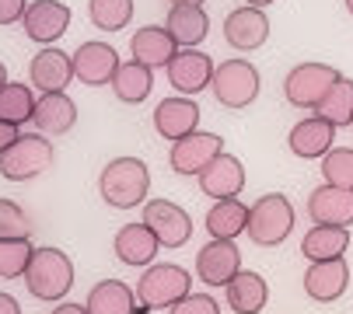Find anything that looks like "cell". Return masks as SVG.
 <instances>
[{"label":"cell","instance_id":"cell-1","mask_svg":"<svg viewBox=\"0 0 353 314\" xmlns=\"http://www.w3.org/2000/svg\"><path fill=\"white\" fill-rule=\"evenodd\" d=\"M21 280H25V290L35 300L60 304L70 293V286H74V262L60 248H35Z\"/></svg>","mask_w":353,"mask_h":314},{"label":"cell","instance_id":"cell-2","mask_svg":"<svg viewBox=\"0 0 353 314\" xmlns=\"http://www.w3.org/2000/svg\"><path fill=\"white\" fill-rule=\"evenodd\" d=\"M98 192L112 209L143 206L150 196V171L140 157H112L98 175Z\"/></svg>","mask_w":353,"mask_h":314},{"label":"cell","instance_id":"cell-3","mask_svg":"<svg viewBox=\"0 0 353 314\" xmlns=\"http://www.w3.org/2000/svg\"><path fill=\"white\" fill-rule=\"evenodd\" d=\"M185 293H192V276H189V269L175 266V262H150L143 269V276L137 280L140 314L158 311V307H172Z\"/></svg>","mask_w":353,"mask_h":314},{"label":"cell","instance_id":"cell-4","mask_svg":"<svg viewBox=\"0 0 353 314\" xmlns=\"http://www.w3.org/2000/svg\"><path fill=\"white\" fill-rule=\"evenodd\" d=\"M294 231V206L280 192H266L248 206V227L245 234L259 248H276L290 238Z\"/></svg>","mask_w":353,"mask_h":314},{"label":"cell","instance_id":"cell-5","mask_svg":"<svg viewBox=\"0 0 353 314\" xmlns=\"http://www.w3.org/2000/svg\"><path fill=\"white\" fill-rule=\"evenodd\" d=\"M210 87H214V98L224 105V109L241 112V109H248V105L259 98L263 81H259L256 63H248L241 56H231V60H224V63L214 67Z\"/></svg>","mask_w":353,"mask_h":314},{"label":"cell","instance_id":"cell-6","mask_svg":"<svg viewBox=\"0 0 353 314\" xmlns=\"http://www.w3.org/2000/svg\"><path fill=\"white\" fill-rule=\"evenodd\" d=\"M53 165V140L42 133H21L0 154V175L8 182H32Z\"/></svg>","mask_w":353,"mask_h":314},{"label":"cell","instance_id":"cell-7","mask_svg":"<svg viewBox=\"0 0 353 314\" xmlns=\"http://www.w3.org/2000/svg\"><path fill=\"white\" fill-rule=\"evenodd\" d=\"M343 74L329 63H297L287 77H283V98L294 109H319V101L332 91V84Z\"/></svg>","mask_w":353,"mask_h":314},{"label":"cell","instance_id":"cell-8","mask_svg":"<svg viewBox=\"0 0 353 314\" xmlns=\"http://www.w3.org/2000/svg\"><path fill=\"white\" fill-rule=\"evenodd\" d=\"M143 224L158 234L161 248H182L192 238V217L172 199H147L143 202Z\"/></svg>","mask_w":353,"mask_h":314},{"label":"cell","instance_id":"cell-9","mask_svg":"<svg viewBox=\"0 0 353 314\" xmlns=\"http://www.w3.org/2000/svg\"><path fill=\"white\" fill-rule=\"evenodd\" d=\"M241 269V248L234 241H221L210 238V244H203L196 251V280L207 286H228Z\"/></svg>","mask_w":353,"mask_h":314},{"label":"cell","instance_id":"cell-10","mask_svg":"<svg viewBox=\"0 0 353 314\" xmlns=\"http://www.w3.org/2000/svg\"><path fill=\"white\" fill-rule=\"evenodd\" d=\"M21 28L32 42L39 45H53L67 35L70 28V8L63 0H32L25 8V18H21Z\"/></svg>","mask_w":353,"mask_h":314},{"label":"cell","instance_id":"cell-11","mask_svg":"<svg viewBox=\"0 0 353 314\" xmlns=\"http://www.w3.org/2000/svg\"><path fill=\"white\" fill-rule=\"evenodd\" d=\"M217 154H224V140L217 133H189L182 140L172 143V154H168V165L175 175H199Z\"/></svg>","mask_w":353,"mask_h":314},{"label":"cell","instance_id":"cell-12","mask_svg":"<svg viewBox=\"0 0 353 314\" xmlns=\"http://www.w3.org/2000/svg\"><path fill=\"white\" fill-rule=\"evenodd\" d=\"M168 74V84L179 91V94H199L203 87H210V77H214V60L207 56V52H199V49H185L179 45V52L168 60L165 67Z\"/></svg>","mask_w":353,"mask_h":314},{"label":"cell","instance_id":"cell-13","mask_svg":"<svg viewBox=\"0 0 353 314\" xmlns=\"http://www.w3.org/2000/svg\"><path fill=\"white\" fill-rule=\"evenodd\" d=\"M70 60H74V77L88 87L112 84V77L123 63L119 52L109 42H84V45H77V52H70Z\"/></svg>","mask_w":353,"mask_h":314},{"label":"cell","instance_id":"cell-14","mask_svg":"<svg viewBox=\"0 0 353 314\" xmlns=\"http://www.w3.org/2000/svg\"><path fill=\"white\" fill-rule=\"evenodd\" d=\"M270 39V18L259 8H238L224 18V42L238 52H256Z\"/></svg>","mask_w":353,"mask_h":314},{"label":"cell","instance_id":"cell-15","mask_svg":"<svg viewBox=\"0 0 353 314\" xmlns=\"http://www.w3.org/2000/svg\"><path fill=\"white\" fill-rule=\"evenodd\" d=\"M32 123H35V133L42 136H67L77 123V105L67 91H46L35 98V112H32Z\"/></svg>","mask_w":353,"mask_h":314},{"label":"cell","instance_id":"cell-16","mask_svg":"<svg viewBox=\"0 0 353 314\" xmlns=\"http://www.w3.org/2000/svg\"><path fill=\"white\" fill-rule=\"evenodd\" d=\"M196 178H199L203 196H210L214 202L217 199H238L241 189H245V165L238 161L234 154H217Z\"/></svg>","mask_w":353,"mask_h":314},{"label":"cell","instance_id":"cell-17","mask_svg":"<svg viewBox=\"0 0 353 314\" xmlns=\"http://www.w3.org/2000/svg\"><path fill=\"white\" fill-rule=\"evenodd\" d=\"M199 126V105L189 98V94H172V98H161L158 109H154V129L158 136L165 140H182L189 133H196Z\"/></svg>","mask_w":353,"mask_h":314},{"label":"cell","instance_id":"cell-18","mask_svg":"<svg viewBox=\"0 0 353 314\" xmlns=\"http://www.w3.org/2000/svg\"><path fill=\"white\" fill-rule=\"evenodd\" d=\"M305 293L319 304H332L346 293L350 286V266L346 258H325V262H312L305 269Z\"/></svg>","mask_w":353,"mask_h":314},{"label":"cell","instance_id":"cell-19","mask_svg":"<svg viewBox=\"0 0 353 314\" xmlns=\"http://www.w3.org/2000/svg\"><path fill=\"white\" fill-rule=\"evenodd\" d=\"M28 81L46 94V91H63L74 81V60L70 52L57 49V45H42L32 63H28Z\"/></svg>","mask_w":353,"mask_h":314},{"label":"cell","instance_id":"cell-20","mask_svg":"<svg viewBox=\"0 0 353 314\" xmlns=\"http://www.w3.org/2000/svg\"><path fill=\"white\" fill-rule=\"evenodd\" d=\"M336 143V126L325 123L322 116H308L301 119L290 133H287V147L290 154H297L301 161H322Z\"/></svg>","mask_w":353,"mask_h":314},{"label":"cell","instance_id":"cell-21","mask_svg":"<svg viewBox=\"0 0 353 314\" xmlns=\"http://www.w3.org/2000/svg\"><path fill=\"white\" fill-rule=\"evenodd\" d=\"M158 248H161L158 234L150 231L143 220H140V224H126V227H119L116 238H112V251H116V258L123 262V266H137V269H147L150 262L158 258Z\"/></svg>","mask_w":353,"mask_h":314},{"label":"cell","instance_id":"cell-22","mask_svg":"<svg viewBox=\"0 0 353 314\" xmlns=\"http://www.w3.org/2000/svg\"><path fill=\"white\" fill-rule=\"evenodd\" d=\"M308 217H312V224L350 227L353 224V189H339V185L322 182L308 196Z\"/></svg>","mask_w":353,"mask_h":314},{"label":"cell","instance_id":"cell-23","mask_svg":"<svg viewBox=\"0 0 353 314\" xmlns=\"http://www.w3.org/2000/svg\"><path fill=\"white\" fill-rule=\"evenodd\" d=\"M179 52V42L168 35V28L161 25H147V28H137L133 39H130V60L150 67V70H165L168 60Z\"/></svg>","mask_w":353,"mask_h":314},{"label":"cell","instance_id":"cell-24","mask_svg":"<svg viewBox=\"0 0 353 314\" xmlns=\"http://www.w3.org/2000/svg\"><path fill=\"white\" fill-rule=\"evenodd\" d=\"M165 28H168V35L179 45L196 49L199 42L210 35V18H207L203 4H172V11L165 18Z\"/></svg>","mask_w":353,"mask_h":314},{"label":"cell","instance_id":"cell-25","mask_svg":"<svg viewBox=\"0 0 353 314\" xmlns=\"http://www.w3.org/2000/svg\"><path fill=\"white\" fill-rule=\"evenodd\" d=\"M84 307H88V314H140L137 290H130L123 280L94 283L88 300H84Z\"/></svg>","mask_w":353,"mask_h":314},{"label":"cell","instance_id":"cell-26","mask_svg":"<svg viewBox=\"0 0 353 314\" xmlns=\"http://www.w3.org/2000/svg\"><path fill=\"white\" fill-rule=\"evenodd\" d=\"M224 290H228V307L234 314H259L270 300V283L252 269H238V276Z\"/></svg>","mask_w":353,"mask_h":314},{"label":"cell","instance_id":"cell-27","mask_svg":"<svg viewBox=\"0 0 353 314\" xmlns=\"http://www.w3.org/2000/svg\"><path fill=\"white\" fill-rule=\"evenodd\" d=\"M346 248H350V227H336V224H315L305 238H301V255L308 262L343 258Z\"/></svg>","mask_w":353,"mask_h":314},{"label":"cell","instance_id":"cell-28","mask_svg":"<svg viewBox=\"0 0 353 314\" xmlns=\"http://www.w3.org/2000/svg\"><path fill=\"white\" fill-rule=\"evenodd\" d=\"M150 87H154V70L137 63V60H126L119 63L116 77H112V94L123 101V105H140L150 98Z\"/></svg>","mask_w":353,"mask_h":314},{"label":"cell","instance_id":"cell-29","mask_svg":"<svg viewBox=\"0 0 353 314\" xmlns=\"http://www.w3.org/2000/svg\"><path fill=\"white\" fill-rule=\"evenodd\" d=\"M248 227V206L238 202V199H217L207 213V231L210 238H221V241H234L241 231Z\"/></svg>","mask_w":353,"mask_h":314},{"label":"cell","instance_id":"cell-30","mask_svg":"<svg viewBox=\"0 0 353 314\" xmlns=\"http://www.w3.org/2000/svg\"><path fill=\"white\" fill-rule=\"evenodd\" d=\"M32 112H35V94L28 84H18V81H8L0 87V119L11 123V126H25L32 123Z\"/></svg>","mask_w":353,"mask_h":314},{"label":"cell","instance_id":"cell-31","mask_svg":"<svg viewBox=\"0 0 353 314\" xmlns=\"http://www.w3.org/2000/svg\"><path fill=\"white\" fill-rule=\"evenodd\" d=\"M315 116H322L325 123H332L336 129L339 126H353V81L350 77H339L332 84V91L319 101Z\"/></svg>","mask_w":353,"mask_h":314},{"label":"cell","instance_id":"cell-32","mask_svg":"<svg viewBox=\"0 0 353 314\" xmlns=\"http://www.w3.org/2000/svg\"><path fill=\"white\" fill-rule=\"evenodd\" d=\"M88 18L102 32H123L133 18V0H88Z\"/></svg>","mask_w":353,"mask_h":314},{"label":"cell","instance_id":"cell-33","mask_svg":"<svg viewBox=\"0 0 353 314\" xmlns=\"http://www.w3.org/2000/svg\"><path fill=\"white\" fill-rule=\"evenodd\" d=\"M32 241L28 238H0V280H18L28 269L32 258Z\"/></svg>","mask_w":353,"mask_h":314},{"label":"cell","instance_id":"cell-34","mask_svg":"<svg viewBox=\"0 0 353 314\" xmlns=\"http://www.w3.org/2000/svg\"><path fill=\"white\" fill-rule=\"evenodd\" d=\"M322 178L339 189H353V147H332L322 157Z\"/></svg>","mask_w":353,"mask_h":314},{"label":"cell","instance_id":"cell-35","mask_svg":"<svg viewBox=\"0 0 353 314\" xmlns=\"http://www.w3.org/2000/svg\"><path fill=\"white\" fill-rule=\"evenodd\" d=\"M0 238H32V220L14 199H0Z\"/></svg>","mask_w":353,"mask_h":314},{"label":"cell","instance_id":"cell-36","mask_svg":"<svg viewBox=\"0 0 353 314\" xmlns=\"http://www.w3.org/2000/svg\"><path fill=\"white\" fill-rule=\"evenodd\" d=\"M168 314H221V304L210 293H185L168 307Z\"/></svg>","mask_w":353,"mask_h":314},{"label":"cell","instance_id":"cell-37","mask_svg":"<svg viewBox=\"0 0 353 314\" xmlns=\"http://www.w3.org/2000/svg\"><path fill=\"white\" fill-rule=\"evenodd\" d=\"M28 0H0V25H18L25 18Z\"/></svg>","mask_w":353,"mask_h":314},{"label":"cell","instance_id":"cell-38","mask_svg":"<svg viewBox=\"0 0 353 314\" xmlns=\"http://www.w3.org/2000/svg\"><path fill=\"white\" fill-rule=\"evenodd\" d=\"M21 133H18V126H11V123H4V119H0V154H4L14 140H18Z\"/></svg>","mask_w":353,"mask_h":314},{"label":"cell","instance_id":"cell-39","mask_svg":"<svg viewBox=\"0 0 353 314\" xmlns=\"http://www.w3.org/2000/svg\"><path fill=\"white\" fill-rule=\"evenodd\" d=\"M0 314H21V304L11 293H4V290H0Z\"/></svg>","mask_w":353,"mask_h":314},{"label":"cell","instance_id":"cell-40","mask_svg":"<svg viewBox=\"0 0 353 314\" xmlns=\"http://www.w3.org/2000/svg\"><path fill=\"white\" fill-rule=\"evenodd\" d=\"M49 314H88V307H84V304H67V300H60Z\"/></svg>","mask_w":353,"mask_h":314},{"label":"cell","instance_id":"cell-41","mask_svg":"<svg viewBox=\"0 0 353 314\" xmlns=\"http://www.w3.org/2000/svg\"><path fill=\"white\" fill-rule=\"evenodd\" d=\"M245 4H248V8H259V11H266L270 4H276V0H245Z\"/></svg>","mask_w":353,"mask_h":314},{"label":"cell","instance_id":"cell-42","mask_svg":"<svg viewBox=\"0 0 353 314\" xmlns=\"http://www.w3.org/2000/svg\"><path fill=\"white\" fill-rule=\"evenodd\" d=\"M4 84H8V67L0 63V87H4Z\"/></svg>","mask_w":353,"mask_h":314},{"label":"cell","instance_id":"cell-43","mask_svg":"<svg viewBox=\"0 0 353 314\" xmlns=\"http://www.w3.org/2000/svg\"><path fill=\"white\" fill-rule=\"evenodd\" d=\"M172 4H203V0H172Z\"/></svg>","mask_w":353,"mask_h":314},{"label":"cell","instance_id":"cell-44","mask_svg":"<svg viewBox=\"0 0 353 314\" xmlns=\"http://www.w3.org/2000/svg\"><path fill=\"white\" fill-rule=\"evenodd\" d=\"M346 11H350V14H353V0H346Z\"/></svg>","mask_w":353,"mask_h":314}]
</instances>
